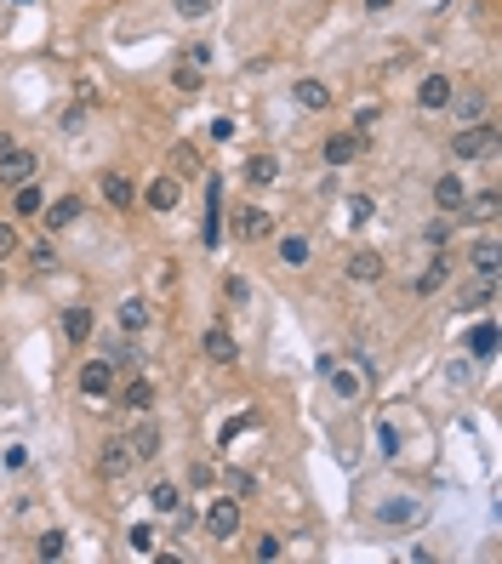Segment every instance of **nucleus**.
<instances>
[{
  "instance_id": "1",
  "label": "nucleus",
  "mask_w": 502,
  "mask_h": 564,
  "mask_svg": "<svg viewBox=\"0 0 502 564\" xmlns=\"http://www.w3.org/2000/svg\"><path fill=\"white\" fill-rule=\"evenodd\" d=\"M497 149V125L491 120H474V125H463L457 137H451V154L457 160H480V154H491Z\"/></svg>"
},
{
  "instance_id": "2",
  "label": "nucleus",
  "mask_w": 502,
  "mask_h": 564,
  "mask_svg": "<svg viewBox=\"0 0 502 564\" xmlns=\"http://www.w3.org/2000/svg\"><path fill=\"white\" fill-rule=\"evenodd\" d=\"M206 530H212L217 542H234V536H240V496L212 501V508H206Z\"/></svg>"
},
{
  "instance_id": "3",
  "label": "nucleus",
  "mask_w": 502,
  "mask_h": 564,
  "mask_svg": "<svg viewBox=\"0 0 502 564\" xmlns=\"http://www.w3.org/2000/svg\"><path fill=\"white\" fill-rule=\"evenodd\" d=\"M81 394L86 399L115 394V359H86V365H81Z\"/></svg>"
},
{
  "instance_id": "4",
  "label": "nucleus",
  "mask_w": 502,
  "mask_h": 564,
  "mask_svg": "<svg viewBox=\"0 0 502 564\" xmlns=\"http://www.w3.org/2000/svg\"><path fill=\"white\" fill-rule=\"evenodd\" d=\"M137 467V457H132V445H126V439H108V445L98 450V474L103 479H126Z\"/></svg>"
},
{
  "instance_id": "5",
  "label": "nucleus",
  "mask_w": 502,
  "mask_h": 564,
  "mask_svg": "<svg viewBox=\"0 0 502 564\" xmlns=\"http://www.w3.org/2000/svg\"><path fill=\"white\" fill-rule=\"evenodd\" d=\"M451 91H457V81H451V74H422V86H417V108L439 115V108H451Z\"/></svg>"
},
{
  "instance_id": "6",
  "label": "nucleus",
  "mask_w": 502,
  "mask_h": 564,
  "mask_svg": "<svg viewBox=\"0 0 502 564\" xmlns=\"http://www.w3.org/2000/svg\"><path fill=\"white\" fill-rule=\"evenodd\" d=\"M46 211V234H57V228H69V223H81V211H86V200L81 194H57L52 206H40Z\"/></svg>"
},
{
  "instance_id": "7",
  "label": "nucleus",
  "mask_w": 502,
  "mask_h": 564,
  "mask_svg": "<svg viewBox=\"0 0 502 564\" xmlns=\"http://www.w3.org/2000/svg\"><path fill=\"white\" fill-rule=\"evenodd\" d=\"M200 354H206L212 365H234V359H240V342H234L223 325H212V331L200 337Z\"/></svg>"
},
{
  "instance_id": "8",
  "label": "nucleus",
  "mask_w": 502,
  "mask_h": 564,
  "mask_svg": "<svg viewBox=\"0 0 502 564\" xmlns=\"http://www.w3.org/2000/svg\"><path fill=\"white\" fill-rule=\"evenodd\" d=\"M434 206H439V217H457L468 206V183L463 177H434Z\"/></svg>"
},
{
  "instance_id": "9",
  "label": "nucleus",
  "mask_w": 502,
  "mask_h": 564,
  "mask_svg": "<svg viewBox=\"0 0 502 564\" xmlns=\"http://www.w3.org/2000/svg\"><path fill=\"white\" fill-rule=\"evenodd\" d=\"M29 177H35V154L12 143L6 154H0V183H12V188H18V183H29Z\"/></svg>"
},
{
  "instance_id": "10",
  "label": "nucleus",
  "mask_w": 502,
  "mask_h": 564,
  "mask_svg": "<svg viewBox=\"0 0 502 564\" xmlns=\"http://www.w3.org/2000/svg\"><path fill=\"white\" fill-rule=\"evenodd\" d=\"M269 228H274V217L263 206H240V211H234V234H240V240H269Z\"/></svg>"
},
{
  "instance_id": "11",
  "label": "nucleus",
  "mask_w": 502,
  "mask_h": 564,
  "mask_svg": "<svg viewBox=\"0 0 502 564\" xmlns=\"http://www.w3.org/2000/svg\"><path fill=\"white\" fill-rule=\"evenodd\" d=\"M468 269H474L480 279H497V269H502V251H497V240H491V234L468 245Z\"/></svg>"
},
{
  "instance_id": "12",
  "label": "nucleus",
  "mask_w": 502,
  "mask_h": 564,
  "mask_svg": "<svg viewBox=\"0 0 502 564\" xmlns=\"http://www.w3.org/2000/svg\"><path fill=\"white\" fill-rule=\"evenodd\" d=\"M103 200L115 211H132L137 206V188H132V177H126V171H103Z\"/></svg>"
},
{
  "instance_id": "13",
  "label": "nucleus",
  "mask_w": 502,
  "mask_h": 564,
  "mask_svg": "<svg viewBox=\"0 0 502 564\" xmlns=\"http://www.w3.org/2000/svg\"><path fill=\"white\" fill-rule=\"evenodd\" d=\"M359 149H366V137H359V132L325 137V166H349V160H359Z\"/></svg>"
},
{
  "instance_id": "14",
  "label": "nucleus",
  "mask_w": 502,
  "mask_h": 564,
  "mask_svg": "<svg viewBox=\"0 0 502 564\" xmlns=\"http://www.w3.org/2000/svg\"><path fill=\"white\" fill-rule=\"evenodd\" d=\"M126 445H132V457H137V462H154V457H160V428H154V422H137Z\"/></svg>"
},
{
  "instance_id": "15",
  "label": "nucleus",
  "mask_w": 502,
  "mask_h": 564,
  "mask_svg": "<svg viewBox=\"0 0 502 564\" xmlns=\"http://www.w3.org/2000/svg\"><path fill=\"white\" fill-rule=\"evenodd\" d=\"M349 279H354V286H376V279H383V257H376V251H354V257H349Z\"/></svg>"
},
{
  "instance_id": "16",
  "label": "nucleus",
  "mask_w": 502,
  "mask_h": 564,
  "mask_svg": "<svg viewBox=\"0 0 502 564\" xmlns=\"http://www.w3.org/2000/svg\"><path fill=\"white\" fill-rule=\"evenodd\" d=\"M149 320H154V313H149V303H143V296H126V303H120V331H126V337L149 331Z\"/></svg>"
},
{
  "instance_id": "17",
  "label": "nucleus",
  "mask_w": 502,
  "mask_h": 564,
  "mask_svg": "<svg viewBox=\"0 0 502 564\" xmlns=\"http://www.w3.org/2000/svg\"><path fill=\"white\" fill-rule=\"evenodd\" d=\"M91 331H98V313L91 308H63V337L69 342H86Z\"/></svg>"
},
{
  "instance_id": "18",
  "label": "nucleus",
  "mask_w": 502,
  "mask_h": 564,
  "mask_svg": "<svg viewBox=\"0 0 502 564\" xmlns=\"http://www.w3.org/2000/svg\"><path fill=\"white\" fill-rule=\"evenodd\" d=\"M291 98L303 103V108H332V86L308 74V81H297V86H291Z\"/></svg>"
},
{
  "instance_id": "19",
  "label": "nucleus",
  "mask_w": 502,
  "mask_h": 564,
  "mask_svg": "<svg viewBox=\"0 0 502 564\" xmlns=\"http://www.w3.org/2000/svg\"><path fill=\"white\" fill-rule=\"evenodd\" d=\"M120 405H126V411H137V416H143L149 405H154V382H149V376H137V382H126V388H120Z\"/></svg>"
},
{
  "instance_id": "20",
  "label": "nucleus",
  "mask_w": 502,
  "mask_h": 564,
  "mask_svg": "<svg viewBox=\"0 0 502 564\" xmlns=\"http://www.w3.org/2000/svg\"><path fill=\"white\" fill-rule=\"evenodd\" d=\"M177 200H183V183H177V177H154V183H149V206H154V211H171Z\"/></svg>"
},
{
  "instance_id": "21",
  "label": "nucleus",
  "mask_w": 502,
  "mask_h": 564,
  "mask_svg": "<svg viewBox=\"0 0 502 564\" xmlns=\"http://www.w3.org/2000/svg\"><path fill=\"white\" fill-rule=\"evenodd\" d=\"M451 103H457V115H463V125H474V120H485V91H480V86H468V91H451Z\"/></svg>"
},
{
  "instance_id": "22",
  "label": "nucleus",
  "mask_w": 502,
  "mask_h": 564,
  "mask_svg": "<svg viewBox=\"0 0 502 564\" xmlns=\"http://www.w3.org/2000/svg\"><path fill=\"white\" fill-rule=\"evenodd\" d=\"M411 519H417V496H400V501L376 508V525H411Z\"/></svg>"
},
{
  "instance_id": "23",
  "label": "nucleus",
  "mask_w": 502,
  "mask_h": 564,
  "mask_svg": "<svg viewBox=\"0 0 502 564\" xmlns=\"http://www.w3.org/2000/svg\"><path fill=\"white\" fill-rule=\"evenodd\" d=\"M246 183L251 188H269V183H280V166L269 160V154H251V160H246Z\"/></svg>"
},
{
  "instance_id": "24",
  "label": "nucleus",
  "mask_w": 502,
  "mask_h": 564,
  "mask_svg": "<svg viewBox=\"0 0 502 564\" xmlns=\"http://www.w3.org/2000/svg\"><path fill=\"white\" fill-rule=\"evenodd\" d=\"M446 274H451V262H446V257H434L428 269H422V274L411 279V291H417V296H428V291H439V286H446Z\"/></svg>"
},
{
  "instance_id": "25",
  "label": "nucleus",
  "mask_w": 502,
  "mask_h": 564,
  "mask_svg": "<svg viewBox=\"0 0 502 564\" xmlns=\"http://www.w3.org/2000/svg\"><path fill=\"white\" fill-rule=\"evenodd\" d=\"M468 354H474V359H491L497 354V325L491 320H480L474 331H468Z\"/></svg>"
},
{
  "instance_id": "26",
  "label": "nucleus",
  "mask_w": 502,
  "mask_h": 564,
  "mask_svg": "<svg viewBox=\"0 0 502 564\" xmlns=\"http://www.w3.org/2000/svg\"><path fill=\"white\" fill-rule=\"evenodd\" d=\"M497 188H485V194H468V206H463V217H480V223H497Z\"/></svg>"
},
{
  "instance_id": "27",
  "label": "nucleus",
  "mask_w": 502,
  "mask_h": 564,
  "mask_svg": "<svg viewBox=\"0 0 502 564\" xmlns=\"http://www.w3.org/2000/svg\"><path fill=\"white\" fill-rule=\"evenodd\" d=\"M280 257H286L291 269H303V262H308V240H303V234H286V240H280Z\"/></svg>"
},
{
  "instance_id": "28",
  "label": "nucleus",
  "mask_w": 502,
  "mask_h": 564,
  "mask_svg": "<svg viewBox=\"0 0 502 564\" xmlns=\"http://www.w3.org/2000/svg\"><path fill=\"white\" fill-rule=\"evenodd\" d=\"M491 291H497V279H480V286H468V291H463V313L485 308V303H491Z\"/></svg>"
},
{
  "instance_id": "29",
  "label": "nucleus",
  "mask_w": 502,
  "mask_h": 564,
  "mask_svg": "<svg viewBox=\"0 0 502 564\" xmlns=\"http://www.w3.org/2000/svg\"><path fill=\"white\" fill-rule=\"evenodd\" d=\"M35 553L40 559H63V553H69V536H63V530H46V536L35 542Z\"/></svg>"
},
{
  "instance_id": "30",
  "label": "nucleus",
  "mask_w": 502,
  "mask_h": 564,
  "mask_svg": "<svg viewBox=\"0 0 502 564\" xmlns=\"http://www.w3.org/2000/svg\"><path fill=\"white\" fill-rule=\"evenodd\" d=\"M40 206H46L40 188L35 183H18V217H40Z\"/></svg>"
},
{
  "instance_id": "31",
  "label": "nucleus",
  "mask_w": 502,
  "mask_h": 564,
  "mask_svg": "<svg viewBox=\"0 0 502 564\" xmlns=\"http://www.w3.org/2000/svg\"><path fill=\"white\" fill-rule=\"evenodd\" d=\"M149 501H154V513H177V484H154V491H149Z\"/></svg>"
},
{
  "instance_id": "32",
  "label": "nucleus",
  "mask_w": 502,
  "mask_h": 564,
  "mask_svg": "<svg viewBox=\"0 0 502 564\" xmlns=\"http://www.w3.org/2000/svg\"><path fill=\"white\" fill-rule=\"evenodd\" d=\"M171 86H177L183 98H195V91H200V69H188V63H177V69H171Z\"/></svg>"
},
{
  "instance_id": "33",
  "label": "nucleus",
  "mask_w": 502,
  "mask_h": 564,
  "mask_svg": "<svg viewBox=\"0 0 502 564\" xmlns=\"http://www.w3.org/2000/svg\"><path fill=\"white\" fill-rule=\"evenodd\" d=\"M126 542H132V553H137V559H149V553H154V542H160V536H154L149 525H137V530H132Z\"/></svg>"
},
{
  "instance_id": "34",
  "label": "nucleus",
  "mask_w": 502,
  "mask_h": 564,
  "mask_svg": "<svg viewBox=\"0 0 502 564\" xmlns=\"http://www.w3.org/2000/svg\"><path fill=\"white\" fill-rule=\"evenodd\" d=\"M171 171H177V177H183V171H200V154L188 143H177V149H171Z\"/></svg>"
},
{
  "instance_id": "35",
  "label": "nucleus",
  "mask_w": 502,
  "mask_h": 564,
  "mask_svg": "<svg viewBox=\"0 0 502 564\" xmlns=\"http://www.w3.org/2000/svg\"><path fill=\"white\" fill-rule=\"evenodd\" d=\"M280 547H286L280 536H257V542H251V559H263V564H269V559H280Z\"/></svg>"
},
{
  "instance_id": "36",
  "label": "nucleus",
  "mask_w": 502,
  "mask_h": 564,
  "mask_svg": "<svg viewBox=\"0 0 502 564\" xmlns=\"http://www.w3.org/2000/svg\"><path fill=\"white\" fill-rule=\"evenodd\" d=\"M29 262H35L40 274H52V269H57V251H52V245H35V251H29Z\"/></svg>"
},
{
  "instance_id": "37",
  "label": "nucleus",
  "mask_w": 502,
  "mask_h": 564,
  "mask_svg": "<svg viewBox=\"0 0 502 564\" xmlns=\"http://www.w3.org/2000/svg\"><path fill=\"white\" fill-rule=\"evenodd\" d=\"M108 359H115V371L120 365H137V348H132V342H108Z\"/></svg>"
},
{
  "instance_id": "38",
  "label": "nucleus",
  "mask_w": 502,
  "mask_h": 564,
  "mask_svg": "<svg viewBox=\"0 0 502 564\" xmlns=\"http://www.w3.org/2000/svg\"><path fill=\"white\" fill-rule=\"evenodd\" d=\"M376 439H383V457L394 462V457H400V433H394V428H388V422H383V428H376Z\"/></svg>"
},
{
  "instance_id": "39",
  "label": "nucleus",
  "mask_w": 502,
  "mask_h": 564,
  "mask_svg": "<svg viewBox=\"0 0 502 564\" xmlns=\"http://www.w3.org/2000/svg\"><path fill=\"white\" fill-rule=\"evenodd\" d=\"M212 0H177V18H206Z\"/></svg>"
},
{
  "instance_id": "40",
  "label": "nucleus",
  "mask_w": 502,
  "mask_h": 564,
  "mask_svg": "<svg viewBox=\"0 0 502 564\" xmlns=\"http://www.w3.org/2000/svg\"><path fill=\"white\" fill-rule=\"evenodd\" d=\"M12 251H18V228H12V223H0V262H6Z\"/></svg>"
},
{
  "instance_id": "41",
  "label": "nucleus",
  "mask_w": 502,
  "mask_h": 564,
  "mask_svg": "<svg viewBox=\"0 0 502 564\" xmlns=\"http://www.w3.org/2000/svg\"><path fill=\"white\" fill-rule=\"evenodd\" d=\"M349 217H354V223H366V217H371V200L354 194V200H349Z\"/></svg>"
},
{
  "instance_id": "42",
  "label": "nucleus",
  "mask_w": 502,
  "mask_h": 564,
  "mask_svg": "<svg viewBox=\"0 0 502 564\" xmlns=\"http://www.w3.org/2000/svg\"><path fill=\"white\" fill-rule=\"evenodd\" d=\"M388 6H394V0H366V12H388Z\"/></svg>"
}]
</instances>
